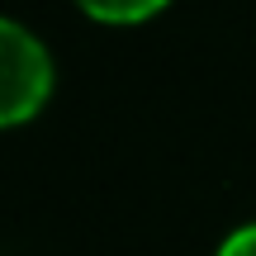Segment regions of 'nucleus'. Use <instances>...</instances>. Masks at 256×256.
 Returning a JSON list of instances; mask_svg holds the SVG:
<instances>
[{
	"mask_svg": "<svg viewBox=\"0 0 256 256\" xmlns=\"http://www.w3.org/2000/svg\"><path fill=\"white\" fill-rule=\"evenodd\" d=\"M52 95V57L24 24L0 14V128L34 119Z\"/></svg>",
	"mask_w": 256,
	"mask_h": 256,
	"instance_id": "obj_1",
	"label": "nucleus"
},
{
	"mask_svg": "<svg viewBox=\"0 0 256 256\" xmlns=\"http://www.w3.org/2000/svg\"><path fill=\"white\" fill-rule=\"evenodd\" d=\"M76 5L100 24H138V19H152L166 0H76Z\"/></svg>",
	"mask_w": 256,
	"mask_h": 256,
	"instance_id": "obj_2",
	"label": "nucleus"
},
{
	"mask_svg": "<svg viewBox=\"0 0 256 256\" xmlns=\"http://www.w3.org/2000/svg\"><path fill=\"white\" fill-rule=\"evenodd\" d=\"M218 256H256V223L228 232V238H223V247H218Z\"/></svg>",
	"mask_w": 256,
	"mask_h": 256,
	"instance_id": "obj_3",
	"label": "nucleus"
}]
</instances>
